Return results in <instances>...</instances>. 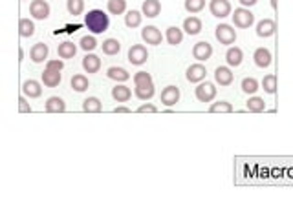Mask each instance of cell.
Masks as SVG:
<instances>
[{
    "instance_id": "44dd1931",
    "label": "cell",
    "mask_w": 293,
    "mask_h": 219,
    "mask_svg": "<svg viewBox=\"0 0 293 219\" xmlns=\"http://www.w3.org/2000/svg\"><path fill=\"white\" fill-rule=\"evenodd\" d=\"M46 112L48 113H63L66 110V102L61 99V97H50L46 101Z\"/></svg>"
},
{
    "instance_id": "603a6c76",
    "label": "cell",
    "mask_w": 293,
    "mask_h": 219,
    "mask_svg": "<svg viewBox=\"0 0 293 219\" xmlns=\"http://www.w3.org/2000/svg\"><path fill=\"white\" fill-rule=\"evenodd\" d=\"M165 40L171 44V46H178V44H181V40H183V31H181L180 27H176V26L167 27Z\"/></svg>"
},
{
    "instance_id": "7dc6e473",
    "label": "cell",
    "mask_w": 293,
    "mask_h": 219,
    "mask_svg": "<svg viewBox=\"0 0 293 219\" xmlns=\"http://www.w3.org/2000/svg\"><path fill=\"white\" fill-rule=\"evenodd\" d=\"M271 5L275 7V5H277V0H271Z\"/></svg>"
},
{
    "instance_id": "1f68e13d",
    "label": "cell",
    "mask_w": 293,
    "mask_h": 219,
    "mask_svg": "<svg viewBox=\"0 0 293 219\" xmlns=\"http://www.w3.org/2000/svg\"><path fill=\"white\" fill-rule=\"evenodd\" d=\"M19 33H21V37H32L35 33V24L30 18H21L19 20Z\"/></svg>"
},
{
    "instance_id": "ab89813d",
    "label": "cell",
    "mask_w": 293,
    "mask_h": 219,
    "mask_svg": "<svg viewBox=\"0 0 293 219\" xmlns=\"http://www.w3.org/2000/svg\"><path fill=\"white\" fill-rule=\"evenodd\" d=\"M185 9L189 13H200L205 7V0H185Z\"/></svg>"
},
{
    "instance_id": "83f0119b",
    "label": "cell",
    "mask_w": 293,
    "mask_h": 219,
    "mask_svg": "<svg viewBox=\"0 0 293 219\" xmlns=\"http://www.w3.org/2000/svg\"><path fill=\"white\" fill-rule=\"evenodd\" d=\"M134 84H136V88H149V86H154V82H152L150 73L138 71V73L134 75Z\"/></svg>"
},
{
    "instance_id": "8d00e7d4",
    "label": "cell",
    "mask_w": 293,
    "mask_h": 219,
    "mask_svg": "<svg viewBox=\"0 0 293 219\" xmlns=\"http://www.w3.org/2000/svg\"><path fill=\"white\" fill-rule=\"evenodd\" d=\"M242 91H244V93H249V95L256 93V91H258V80L253 79V77H245V79L242 80Z\"/></svg>"
},
{
    "instance_id": "7402d4cb",
    "label": "cell",
    "mask_w": 293,
    "mask_h": 219,
    "mask_svg": "<svg viewBox=\"0 0 293 219\" xmlns=\"http://www.w3.org/2000/svg\"><path fill=\"white\" fill-rule=\"evenodd\" d=\"M61 71L57 70H44L43 73V82L44 86H48V88H55V86L61 84Z\"/></svg>"
},
{
    "instance_id": "ba28073f",
    "label": "cell",
    "mask_w": 293,
    "mask_h": 219,
    "mask_svg": "<svg viewBox=\"0 0 293 219\" xmlns=\"http://www.w3.org/2000/svg\"><path fill=\"white\" fill-rule=\"evenodd\" d=\"M141 38H143L147 44H152V46H160L161 40H163V35L156 26H145L141 29Z\"/></svg>"
},
{
    "instance_id": "d4e9b609",
    "label": "cell",
    "mask_w": 293,
    "mask_h": 219,
    "mask_svg": "<svg viewBox=\"0 0 293 219\" xmlns=\"http://www.w3.org/2000/svg\"><path fill=\"white\" fill-rule=\"evenodd\" d=\"M57 53L61 59H74V55L77 53V46L74 42H63L59 44Z\"/></svg>"
},
{
    "instance_id": "2e32d148",
    "label": "cell",
    "mask_w": 293,
    "mask_h": 219,
    "mask_svg": "<svg viewBox=\"0 0 293 219\" xmlns=\"http://www.w3.org/2000/svg\"><path fill=\"white\" fill-rule=\"evenodd\" d=\"M253 59H255V64L258 68H267V66L271 64V51L267 48H258L253 53Z\"/></svg>"
},
{
    "instance_id": "52a82bcc",
    "label": "cell",
    "mask_w": 293,
    "mask_h": 219,
    "mask_svg": "<svg viewBox=\"0 0 293 219\" xmlns=\"http://www.w3.org/2000/svg\"><path fill=\"white\" fill-rule=\"evenodd\" d=\"M30 13L37 20H46L50 16V4L46 0H33L30 4Z\"/></svg>"
},
{
    "instance_id": "5b68a950",
    "label": "cell",
    "mask_w": 293,
    "mask_h": 219,
    "mask_svg": "<svg viewBox=\"0 0 293 219\" xmlns=\"http://www.w3.org/2000/svg\"><path fill=\"white\" fill-rule=\"evenodd\" d=\"M194 95L200 102H211L216 97V88L213 82H200L194 90Z\"/></svg>"
},
{
    "instance_id": "7a4b0ae2",
    "label": "cell",
    "mask_w": 293,
    "mask_h": 219,
    "mask_svg": "<svg viewBox=\"0 0 293 219\" xmlns=\"http://www.w3.org/2000/svg\"><path fill=\"white\" fill-rule=\"evenodd\" d=\"M214 37H216V40H218L220 44L231 46V44H234V40H236V31H234V27L229 26V24H220V26H216V29H214Z\"/></svg>"
},
{
    "instance_id": "5bb4252c",
    "label": "cell",
    "mask_w": 293,
    "mask_h": 219,
    "mask_svg": "<svg viewBox=\"0 0 293 219\" xmlns=\"http://www.w3.org/2000/svg\"><path fill=\"white\" fill-rule=\"evenodd\" d=\"M83 68H85L86 73H97L101 70V59L94 53H86L85 59H83Z\"/></svg>"
},
{
    "instance_id": "836d02e7",
    "label": "cell",
    "mask_w": 293,
    "mask_h": 219,
    "mask_svg": "<svg viewBox=\"0 0 293 219\" xmlns=\"http://www.w3.org/2000/svg\"><path fill=\"white\" fill-rule=\"evenodd\" d=\"M66 9L70 15H81L85 11V0H66Z\"/></svg>"
},
{
    "instance_id": "9a60e30c",
    "label": "cell",
    "mask_w": 293,
    "mask_h": 219,
    "mask_svg": "<svg viewBox=\"0 0 293 219\" xmlns=\"http://www.w3.org/2000/svg\"><path fill=\"white\" fill-rule=\"evenodd\" d=\"M214 79H216L220 86H229L233 82V71L227 66H218L214 70Z\"/></svg>"
},
{
    "instance_id": "d6986e66",
    "label": "cell",
    "mask_w": 293,
    "mask_h": 219,
    "mask_svg": "<svg viewBox=\"0 0 293 219\" xmlns=\"http://www.w3.org/2000/svg\"><path fill=\"white\" fill-rule=\"evenodd\" d=\"M242 59H244V53H242V49L240 48H229L227 49V53H225V60H227V64L231 68H238L242 64Z\"/></svg>"
},
{
    "instance_id": "4fadbf2b",
    "label": "cell",
    "mask_w": 293,
    "mask_h": 219,
    "mask_svg": "<svg viewBox=\"0 0 293 219\" xmlns=\"http://www.w3.org/2000/svg\"><path fill=\"white\" fill-rule=\"evenodd\" d=\"M178 101H180V88H176V86H167L165 90L161 91V102H163L165 106H174Z\"/></svg>"
},
{
    "instance_id": "60d3db41",
    "label": "cell",
    "mask_w": 293,
    "mask_h": 219,
    "mask_svg": "<svg viewBox=\"0 0 293 219\" xmlns=\"http://www.w3.org/2000/svg\"><path fill=\"white\" fill-rule=\"evenodd\" d=\"M81 48L85 49V51H94V49L97 48V40L94 37H83L81 38Z\"/></svg>"
},
{
    "instance_id": "d6a6232c",
    "label": "cell",
    "mask_w": 293,
    "mask_h": 219,
    "mask_svg": "<svg viewBox=\"0 0 293 219\" xmlns=\"http://www.w3.org/2000/svg\"><path fill=\"white\" fill-rule=\"evenodd\" d=\"M101 48L105 55H117L119 53V49H121V44L117 42L116 38H107V40L103 42Z\"/></svg>"
},
{
    "instance_id": "cb8c5ba5",
    "label": "cell",
    "mask_w": 293,
    "mask_h": 219,
    "mask_svg": "<svg viewBox=\"0 0 293 219\" xmlns=\"http://www.w3.org/2000/svg\"><path fill=\"white\" fill-rule=\"evenodd\" d=\"M112 97H114V101L117 102H127L130 101V97H132V91H130V88L128 86H116V88H112Z\"/></svg>"
},
{
    "instance_id": "d590c367",
    "label": "cell",
    "mask_w": 293,
    "mask_h": 219,
    "mask_svg": "<svg viewBox=\"0 0 293 219\" xmlns=\"http://www.w3.org/2000/svg\"><path fill=\"white\" fill-rule=\"evenodd\" d=\"M247 110L253 113L264 112V110H266V102H264V99H260V97H251L249 101H247Z\"/></svg>"
},
{
    "instance_id": "e575fe53",
    "label": "cell",
    "mask_w": 293,
    "mask_h": 219,
    "mask_svg": "<svg viewBox=\"0 0 293 219\" xmlns=\"http://www.w3.org/2000/svg\"><path fill=\"white\" fill-rule=\"evenodd\" d=\"M262 88H264V91L266 93H275L277 91V77L273 73H269V75H266L264 79H262Z\"/></svg>"
},
{
    "instance_id": "484cf974",
    "label": "cell",
    "mask_w": 293,
    "mask_h": 219,
    "mask_svg": "<svg viewBox=\"0 0 293 219\" xmlns=\"http://www.w3.org/2000/svg\"><path fill=\"white\" fill-rule=\"evenodd\" d=\"M108 79L117 80V82H125V80L130 79V73H128L125 68H117V66H112V68H108L107 71Z\"/></svg>"
},
{
    "instance_id": "8fae6325",
    "label": "cell",
    "mask_w": 293,
    "mask_h": 219,
    "mask_svg": "<svg viewBox=\"0 0 293 219\" xmlns=\"http://www.w3.org/2000/svg\"><path fill=\"white\" fill-rule=\"evenodd\" d=\"M275 31H277V24L271 18H264V20L256 24V35L262 38L271 37V35H275Z\"/></svg>"
},
{
    "instance_id": "f6af8a7d",
    "label": "cell",
    "mask_w": 293,
    "mask_h": 219,
    "mask_svg": "<svg viewBox=\"0 0 293 219\" xmlns=\"http://www.w3.org/2000/svg\"><path fill=\"white\" fill-rule=\"evenodd\" d=\"M238 2L244 5V7H251V5H255L258 0H238Z\"/></svg>"
},
{
    "instance_id": "f546056e",
    "label": "cell",
    "mask_w": 293,
    "mask_h": 219,
    "mask_svg": "<svg viewBox=\"0 0 293 219\" xmlns=\"http://www.w3.org/2000/svg\"><path fill=\"white\" fill-rule=\"evenodd\" d=\"M83 110L86 113H99L103 110V104L97 97H88L85 102H83Z\"/></svg>"
},
{
    "instance_id": "74e56055",
    "label": "cell",
    "mask_w": 293,
    "mask_h": 219,
    "mask_svg": "<svg viewBox=\"0 0 293 219\" xmlns=\"http://www.w3.org/2000/svg\"><path fill=\"white\" fill-rule=\"evenodd\" d=\"M209 112L211 113H231L233 112V106H231V102L227 101H218V102H213L211 108H209Z\"/></svg>"
},
{
    "instance_id": "277c9868",
    "label": "cell",
    "mask_w": 293,
    "mask_h": 219,
    "mask_svg": "<svg viewBox=\"0 0 293 219\" xmlns=\"http://www.w3.org/2000/svg\"><path fill=\"white\" fill-rule=\"evenodd\" d=\"M149 59V51L143 44H134L132 48L128 49V62L134 66H141Z\"/></svg>"
},
{
    "instance_id": "f35d334b",
    "label": "cell",
    "mask_w": 293,
    "mask_h": 219,
    "mask_svg": "<svg viewBox=\"0 0 293 219\" xmlns=\"http://www.w3.org/2000/svg\"><path fill=\"white\" fill-rule=\"evenodd\" d=\"M154 86H149V88H134V93L138 97L139 101H149L154 97Z\"/></svg>"
},
{
    "instance_id": "7bdbcfd3",
    "label": "cell",
    "mask_w": 293,
    "mask_h": 219,
    "mask_svg": "<svg viewBox=\"0 0 293 219\" xmlns=\"http://www.w3.org/2000/svg\"><path fill=\"white\" fill-rule=\"evenodd\" d=\"M19 110H21L22 113H30V112H32V106L28 104L24 97H21V99H19Z\"/></svg>"
},
{
    "instance_id": "9c48e42d",
    "label": "cell",
    "mask_w": 293,
    "mask_h": 219,
    "mask_svg": "<svg viewBox=\"0 0 293 219\" xmlns=\"http://www.w3.org/2000/svg\"><path fill=\"white\" fill-rule=\"evenodd\" d=\"M211 55H213V46H211L209 42L202 40V42L194 44V48H192V57H194L196 60L203 62V60L211 59Z\"/></svg>"
},
{
    "instance_id": "6da1fadb",
    "label": "cell",
    "mask_w": 293,
    "mask_h": 219,
    "mask_svg": "<svg viewBox=\"0 0 293 219\" xmlns=\"http://www.w3.org/2000/svg\"><path fill=\"white\" fill-rule=\"evenodd\" d=\"M85 24L94 35H99V33L107 31L108 26H110V20H108V15L105 11L92 9L85 15Z\"/></svg>"
},
{
    "instance_id": "7c38bea8",
    "label": "cell",
    "mask_w": 293,
    "mask_h": 219,
    "mask_svg": "<svg viewBox=\"0 0 293 219\" xmlns=\"http://www.w3.org/2000/svg\"><path fill=\"white\" fill-rule=\"evenodd\" d=\"M48 44H44V42H39L35 44L32 48V51H30V57H32V60L35 62V64H41V62H44V60L48 59Z\"/></svg>"
},
{
    "instance_id": "ac0fdd59",
    "label": "cell",
    "mask_w": 293,
    "mask_h": 219,
    "mask_svg": "<svg viewBox=\"0 0 293 219\" xmlns=\"http://www.w3.org/2000/svg\"><path fill=\"white\" fill-rule=\"evenodd\" d=\"M22 91H24V95H28L30 99H37V97L43 95V88H41V84L33 79L26 80V82L22 84Z\"/></svg>"
},
{
    "instance_id": "8992f818",
    "label": "cell",
    "mask_w": 293,
    "mask_h": 219,
    "mask_svg": "<svg viewBox=\"0 0 293 219\" xmlns=\"http://www.w3.org/2000/svg\"><path fill=\"white\" fill-rule=\"evenodd\" d=\"M209 11L216 18H225L231 15V4L227 0H211L209 2Z\"/></svg>"
},
{
    "instance_id": "30bf717a",
    "label": "cell",
    "mask_w": 293,
    "mask_h": 219,
    "mask_svg": "<svg viewBox=\"0 0 293 219\" xmlns=\"http://www.w3.org/2000/svg\"><path fill=\"white\" fill-rule=\"evenodd\" d=\"M205 75H207V70H205V66L200 64V62L191 64L185 71V77L189 82H202V80L205 79Z\"/></svg>"
},
{
    "instance_id": "ee69618b",
    "label": "cell",
    "mask_w": 293,
    "mask_h": 219,
    "mask_svg": "<svg viewBox=\"0 0 293 219\" xmlns=\"http://www.w3.org/2000/svg\"><path fill=\"white\" fill-rule=\"evenodd\" d=\"M138 112L145 113V112H156V106H152V104H141V106L138 108Z\"/></svg>"
},
{
    "instance_id": "3957f363",
    "label": "cell",
    "mask_w": 293,
    "mask_h": 219,
    "mask_svg": "<svg viewBox=\"0 0 293 219\" xmlns=\"http://www.w3.org/2000/svg\"><path fill=\"white\" fill-rule=\"evenodd\" d=\"M233 24L240 29H245V27H251L253 26V22H255V15L251 13L249 9H245V7H238V9H234L233 15Z\"/></svg>"
},
{
    "instance_id": "e0dca14e",
    "label": "cell",
    "mask_w": 293,
    "mask_h": 219,
    "mask_svg": "<svg viewBox=\"0 0 293 219\" xmlns=\"http://www.w3.org/2000/svg\"><path fill=\"white\" fill-rule=\"evenodd\" d=\"M187 35H198L202 31V20L198 16H187L183 20V27H181Z\"/></svg>"
},
{
    "instance_id": "bcb514c9",
    "label": "cell",
    "mask_w": 293,
    "mask_h": 219,
    "mask_svg": "<svg viewBox=\"0 0 293 219\" xmlns=\"http://www.w3.org/2000/svg\"><path fill=\"white\" fill-rule=\"evenodd\" d=\"M116 112H117V113H128L130 110H128L127 106H117V108H116Z\"/></svg>"
},
{
    "instance_id": "ffe728a7",
    "label": "cell",
    "mask_w": 293,
    "mask_h": 219,
    "mask_svg": "<svg viewBox=\"0 0 293 219\" xmlns=\"http://www.w3.org/2000/svg\"><path fill=\"white\" fill-rule=\"evenodd\" d=\"M143 15L149 16V18H154V16L160 15L161 11V2L160 0H145L143 2Z\"/></svg>"
},
{
    "instance_id": "f1b7e54d",
    "label": "cell",
    "mask_w": 293,
    "mask_h": 219,
    "mask_svg": "<svg viewBox=\"0 0 293 219\" xmlns=\"http://www.w3.org/2000/svg\"><path fill=\"white\" fill-rule=\"evenodd\" d=\"M72 88H74L75 91H86L88 90V86H90V82H88V77H85V75H81V73H77V75H74L72 77Z\"/></svg>"
},
{
    "instance_id": "b9f144b4",
    "label": "cell",
    "mask_w": 293,
    "mask_h": 219,
    "mask_svg": "<svg viewBox=\"0 0 293 219\" xmlns=\"http://www.w3.org/2000/svg\"><path fill=\"white\" fill-rule=\"evenodd\" d=\"M64 68V62L63 60H59V59H55V60H46V70H57V71H61Z\"/></svg>"
},
{
    "instance_id": "4316f807",
    "label": "cell",
    "mask_w": 293,
    "mask_h": 219,
    "mask_svg": "<svg viewBox=\"0 0 293 219\" xmlns=\"http://www.w3.org/2000/svg\"><path fill=\"white\" fill-rule=\"evenodd\" d=\"M107 9L110 15H123L127 11V0H108Z\"/></svg>"
},
{
    "instance_id": "4dcf8cb0",
    "label": "cell",
    "mask_w": 293,
    "mask_h": 219,
    "mask_svg": "<svg viewBox=\"0 0 293 219\" xmlns=\"http://www.w3.org/2000/svg\"><path fill=\"white\" fill-rule=\"evenodd\" d=\"M141 20H143V15L136 9L127 11V15H125V24L128 27H139L141 26Z\"/></svg>"
}]
</instances>
